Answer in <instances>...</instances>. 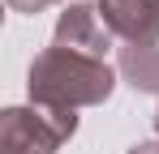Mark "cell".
<instances>
[{"label": "cell", "mask_w": 159, "mask_h": 154, "mask_svg": "<svg viewBox=\"0 0 159 154\" xmlns=\"http://www.w3.org/2000/svg\"><path fill=\"white\" fill-rule=\"evenodd\" d=\"M26 90H30V103H39V107L78 111V107H99L112 99L116 73L107 69V60H95V56H82V51L52 43L30 60Z\"/></svg>", "instance_id": "cell-1"}, {"label": "cell", "mask_w": 159, "mask_h": 154, "mask_svg": "<svg viewBox=\"0 0 159 154\" xmlns=\"http://www.w3.org/2000/svg\"><path fill=\"white\" fill-rule=\"evenodd\" d=\"M78 133V111L69 107H4L0 111V154H56Z\"/></svg>", "instance_id": "cell-2"}, {"label": "cell", "mask_w": 159, "mask_h": 154, "mask_svg": "<svg viewBox=\"0 0 159 154\" xmlns=\"http://www.w3.org/2000/svg\"><path fill=\"white\" fill-rule=\"evenodd\" d=\"M112 39L116 34L99 17V4H65V13L56 17V47H69V51L103 60L112 51Z\"/></svg>", "instance_id": "cell-3"}, {"label": "cell", "mask_w": 159, "mask_h": 154, "mask_svg": "<svg viewBox=\"0 0 159 154\" xmlns=\"http://www.w3.org/2000/svg\"><path fill=\"white\" fill-rule=\"evenodd\" d=\"M99 17L125 47L159 43V0H99Z\"/></svg>", "instance_id": "cell-4"}, {"label": "cell", "mask_w": 159, "mask_h": 154, "mask_svg": "<svg viewBox=\"0 0 159 154\" xmlns=\"http://www.w3.org/2000/svg\"><path fill=\"white\" fill-rule=\"evenodd\" d=\"M116 69H120V81H129L138 94L159 99V47H120Z\"/></svg>", "instance_id": "cell-5"}, {"label": "cell", "mask_w": 159, "mask_h": 154, "mask_svg": "<svg viewBox=\"0 0 159 154\" xmlns=\"http://www.w3.org/2000/svg\"><path fill=\"white\" fill-rule=\"evenodd\" d=\"M60 0H9V9L13 13H43V9H52Z\"/></svg>", "instance_id": "cell-6"}, {"label": "cell", "mask_w": 159, "mask_h": 154, "mask_svg": "<svg viewBox=\"0 0 159 154\" xmlns=\"http://www.w3.org/2000/svg\"><path fill=\"white\" fill-rule=\"evenodd\" d=\"M129 154H159V141H138Z\"/></svg>", "instance_id": "cell-7"}, {"label": "cell", "mask_w": 159, "mask_h": 154, "mask_svg": "<svg viewBox=\"0 0 159 154\" xmlns=\"http://www.w3.org/2000/svg\"><path fill=\"white\" fill-rule=\"evenodd\" d=\"M155 141H159V111H155Z\"/></svg>", "instance_id": "cell-8"}]
</instances>
